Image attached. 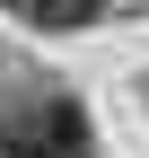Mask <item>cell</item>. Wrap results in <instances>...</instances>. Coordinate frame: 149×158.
<instances>
[{"label": "cell", "mask_w": 149, "mask_h": 158, "mask_svg": "<svg viewBox=\"0 0 149 158\" xmlns=\"http://www.w3.org/2000/svg\"><path fill=\"white\" fill-rule=\"evenodd\" d=\"M0 158H97V141L70 97H26L0 114Z\"/></svg>", "instance_id": "obj_1"}, {"label": "cell", "mask_w": 149, "mask_h": 158, "mask_svg": "<svg viewBox=\"0 0 149 158\" xmlns=\"http://www.w3.org/2000/svg\"><path fill=\"white\" fill-rule=\"evenodd\" d=\"M18 9H26L35 27H88V18H97L105 0H18Z\"/></svg>", "instance_id": "obj_2"}]
</instances>
